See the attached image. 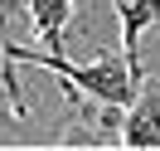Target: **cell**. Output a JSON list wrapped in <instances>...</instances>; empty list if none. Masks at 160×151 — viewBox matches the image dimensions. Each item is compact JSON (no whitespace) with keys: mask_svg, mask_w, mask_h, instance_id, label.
Here are the masks:
<instances>
[{"mask_svg":"<svg viewBox=\"0 0 160 151\" xmlns=\"http://www.w3.org/2000/svg\"><path fill=\"white\" fill-rule=\"evenodd\" d=\"M112 5H117V10H121V5H126V0H112Z\"/></svg>","mask_w":160,"mask_h":151,"instance_id":"cell-4","label":"cell"},{"mask_svg":"<svg viewBox=\"0 0 160 151\" xmlns=\"http://www.w3.org/2000/svg\"><path fill=\"white\" fill-rule=\"evenodd\" d=\"M10 24V0H0V30Z\"/></svg>","mask_w":160,"mask_h":151,"instance_id":"cell-3","label":"cell"},{"mask_svg":"<svg viewBox=\"0 0 160 151\" xmlns=\"http://www.w3.org/2000/svg\"><path fill=\"white\" fill-rule=\"evenodd\" d=\"M29 24L49 54H68V24H73V0H24Z\"/></svg>","mask_w":160,"mask_h":151,"instance_id":"cell-2","label":"cell"},{"mask_svg":"<svg viewBox=\"0 0 160 151\" xmlns=\"http://www.w3.org/2000/svg\"><path fill=\"white\" fill-rule=\"evenodd\" d=\"M117 146L131 151H160V78H141L136 83V98L126 102L121 112V127H117Z\"/></svg>","mask_w":160,"mask_h":151,"instance_id":"cell-1","label":"cell"}]
</instances>
